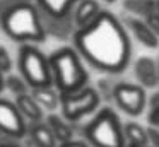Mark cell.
Wrapping results in <instances>:
<instances>
[{"label":"cell","mask_w":159,"mask_h":147,"mask_svg":"<svg viewBox=\"0 0 159 147\" xmlns=\"http://www.w3.org/2000/svg\"><path fill=\"white\" fill-rule=\"evenodd\" d=\"M74 44L86 62L108 74H120L130 62L132 44L127 26L104 10L91 24L75 31Z\"/></svg>","instance_id":"1"},{"label":"cell","mask_w":159,"mask_h":147,"mask_svg":"<svg viewBox=\"0 0 159 147\" xmlns=\"http://www.w3.org/2000/svg\"><path fill=\"white\" fill-rule=\"evenodd\" d=\"M0 26L9 38L21 43H41L46 38L41 10L29 0L12 3L0 16Z\"/></svg>","instance_id":"2"},{"label":"cell","mask_w":159,"mask_h":147,"mask_svg":"<svg viewBox=\"0 0 159 147\" xmlns=\"http://www.w3.org/2000/svg\"><path fill=\"white\" fill-rule=\"evenodd\" d=\"M53 84L60 94H70L86 85L87 75L82 63V57L75 48L63 46L50 55Z\"/></svg>","instance_id":"3"},{"label":"cell","mask_w":159,"mask_h":147,"mask_svg":"<svg viewBox=\"0 0 159 147\" xmlns=\"http://www.w3.org/2000/svg\"><path fill=\"white\" fill-rule=\"evenodd\" d=\"M84 135L93 147H128L123 125L111 108H103L86 126Z\"/></svg>","instance_id":"4"},{"label":"cell","mask_w":159,"mask_h":147,"mask_svg":"<svg viewBox=\"0 0 159 147\" xmlns=\"http://www.w3.org/2000/svg\"><path fill=\"white\" fill-rule=\"evenodd\" d=\"M19 72L31 89L53 85L50 58L33 44H22L19 48Z\"/></svg>","instance_id":"5"},{"label":"cell","mask_w":159,"mask_h":147,"mask_svg":"<svg viewBox=\"0 0 159 147\" xmlns=\"http://www.w3.org/2000/svg\"><path fill=\"white\" fill-rule=\"evenodd\" d=\"M99 101V92L94 87H87V85L70 94H60L62 116H65L69 122H77L89 113L96 111Z\"/></svg>","instance_id":"6"},{"label":"cell","mask_w":159,"mask_h":147,"mask_svg":"<svg viewBox=\"0 0 159 147\" xmlns=\"http://www.w3.org/2000/svg\"><path fill=\"white\" fill-rule=\"evenodd\" d=\"M111 96H113L118 108L130 116H139L144 111L145 103H147L144 85H137V84L120 82L113 87Z\"/></svg>","instance_id":"7"},{"label":"cell","mask_w":159,"mask_h":147,"mask_svg":"<svg viewBox=\"0 0 159 147\" xmlns=\"http://www.w3.org/2000/svg\"><path fill=\"white\" fill-rule=\"evenodd\" d=\"M0 132L14 139H21L28 132L24 115L19 111L17 104L2 98H0Z\"/></svg>","instance_id":"8"},{"label":"cell","mask_w":159,"mask_h":147,"mask_svg":"<svg viewBox=\"0 0 159 147\" xmlns=\"http://www.w3.org/2000/svg\"><path fill=\"white\" fill-rule=\"evenodd\" d=\"M127 29L135 36V39L145 48H157L159 46V36L154 33L151 26L145 22V19L140 17H128L127 19Z\"/></svg>","instance_id":"9"},{"label":"cell","mask_w":159,"mask_h":147,"mask_svg":"<svg viewBox=\"0 0 159 147\" xmlns=\"http://www.w3.org/2000/svg\"><path fill=\"white\" fill-rule=\"evenodd\" d=\"M135 77L144 87H156L159 84V68L152 58L142 57L135 63Z\"/></svg>","instance_id":"10"},{"label":"cell","mask_w":159,"mask_h":147,"mask_svg":"<svg viewBox=\"0 0 159 147\" xmlns=\"http://www.w3.org/2000/svg\"><path fill=\"white\" fill-rule=\"evenodd\" d=\"M99 14H101V7L98 3V0H80L72 10V17L77 29L91 24Z\"/></svg>","instance_id":"11"},{"label":"cell","mask_w":159,"mask_h":147,"mask_svg":"<svg viewBox=\"0 0 159 147\" xmlns=\"http://www.w3.org/2000/svg\"><path fill=\"white\" fill-rule=\"evenodd\" d=\"M43 14L50 17H67L72 16V10L80 0H36Z\"/></svg>","instance_id":"12"},{"label":"cell","mask_w":159,"mask_h":147,"mask_svg":"<svg viewBox=\"0 0 159 147\" xmlns=\"http://www.w3.org/2000/svg\"><path fill=\"white\" fill-rule=\"evenodd\" d=\"M16 104H17L19 111L24 115V118L31 120L33 123L43 120V108L39 106V103L34 99L33 94H28V92L19 94L17 99H16Z\"/></svg>","instance_id":"13"},{"label":"cell","mask_w":159,"mask_h":147,"mask_svg":"<svg viewBox=\"0 0 159 147\" xmlns=\"http://www.w3.org/2000/svg\"><path fill=\"white\" fill-rule=\"evenodd\" d=\"M46 123H48V126L52 128L55 139L58 140L60 144L74 140V128L70 126L69 120H67L65 116H58V115H53L52 113V115H48V118H46Z\"/></svg>","instance_id":"14"},{"label":"cell","mask_w":159,"mask_h":147,"mask_svg":"<svg viewBox=\"0 0 159 147\" xmlns=\"http://www.w3.org/2000/svg\"><path fill=\"white\" fill-rule=\"evenodd\" d=\"M29 139H33L39 147H57V142H58L53 135L52 128L48 126V123H43V122H34L31 125Z\"/></svg>","instance_id":"15"},{"label":"cell","mask_w":159,"mask_h":147,"mask_svg":"<svg viewBox=\"0 0 159 147\" xmlns=\"http://www.w3.org/2000/svg\"><path fill=\"white\" fill-rule=\"evenodd\" d=\"M34 99L39 103V106L50 111H55L60 106V92H57L52 85H45V87H34L31 92Z\"/></svg>","instance_id":"16"},{"label":"cell","mask_w":159,"mask_h":147,"mask_svg":"<svg viewBox=\"0 0 159 147\" xmlns=\"http://www.w3.org/2000/svg\"><path fill=\"white\" fill-rule=\"evenodd\" d=\"M125 139L128 145H147L149 144V132L137 122H128L123 125Z\"/></svg>","instance_id":"17"},{"label":"cell","mask_w":159,"mask_h":147,"mask_svg":"<svg viewBox=\"0 0 159 147\" xmlns=\"http://www.w3.org/2000/svg\"><path fill=\"white\" fill-rule=\"evenodd\" d=\"M123 5H125V9L130 10L135 17H145L147 12L151 10L152 0H125Z\"/></svg>","instance_id":"18"},{"label":"cell","mask_w":159,"mask_h":147,"mask_svg":"<svg viewBox=\"0 0 159 147\" xmlns=\"http://www.w3.org/2000/svg\"><path fill=\"white\" fill-rule=\"evenodd\" d=\"M5 85H7V87L11 89L16 96L28 92V87H29V84L24 80L22 75H21V77H17V75H9V77L5 79Z\"/></svg>","instance_id":"19"},{"label":"cell","mask_w":159,"mask_h":147,"mask_svg":"<svg viewBox=\"0 0 159 147\" xmlns=\"http://www.w3.org/2000/svg\"><path fill=\"white\" fill-rule=\"evenodd\" d=\"M145 19V22L149 24V26L152 27V29H154V33L157 34L159 36V14L156 12L154 10V0H152V5H151V10H149L147 12V16L144 17Z\"/></svg>","instance_id":"20"},{"label":"cell","mask_w":159,"mask_h":147,"mask_svg":"<svg viewBox=\"0 0 159 147\" xmlns=\"http://www.w3.org/2000/svg\"><path fill=\"white\" fill-rule=\"evenodd\" d=\"M12 68V58L9 55V51L4 46H0V72L5 74V72H11Z\"/></svg>","instance_id":"21"},{"label":"cell","mask_w":159,"mask_h":147,"mask_svg":"<svg viewBox=\"0 0 159 147\" xmlns=\"http://www.w3.org/2000/svg\"><path fill=\"white\" fill-rule=\"evenodd\" d=\"M149 123H151V126H157L159 128V104H154L151 109V113H149Z\"/></svg>","instance_id":"22"},{"label":"cell","mask_w":159,"mask_h":147,"mask_svg":"<svg viewBox=\"0 0 159 147\" xmlns=\"http://www.w3.org/2000/svg\"><path fill=\"white\" fill-rule=\"evenodd\" d=\"M147 132H149V142L152 144V147H159V128L151 126Z\"/></svg>","instance_id":"23"},{"label":"cell","mask_w":159,"mask_h":147,"mask_svg":"<svg viewBox=\"0 0 159 147\" xmlns=\"http://www.w3.org/2000/svg\"><path fill=\"white\" fill-rule=\"evenodd\" d=\"M60 147H89V145L82 140H69V142L60 144Z\"/></svg>","instance_id":"24"},{"label":"cell","mask_w":159,"mask_h":147,"mask_svg":"<svg viewBox=\"0 0 159 147\" xmlns=\"http://www.w3.org/2000/svg\"><path fill=\"white\" fill-rule=\"evenodd\" d=\"M5 87V79H4V74L0 72V92H2V89Z\"/></svg>","instance_id":"25"},{"label":"cell","mask_w":159,"mask_h":147,"mask_svg":"<svg viewBox=\"0 0 159 147\" xmlns=\"http://www.w3.org/2000/svg\"><path fill=\"white\" fill-rule=\"evenodd\" d=\"M28 147H39V145H38V144H36L33 139H29V140H28Z\"/></svg>","instance_id":"26"},{"label":"cell","mask_w":159,"mask_h":147,"mask_svg":"<svg viewBox=\"0 0 159 147\" xmlns=\"http://www.w3.org/2000/svg\"><path fill=\"white\" fill-rule=\"evenodd\" d=\"M154 10L159 14V0H154Z\"/></svg>","instance_id":"27"},{"label":"cell","mask_w":159,"mask_h":147,"mask_svg":"<svg viewBox=\"0 0 159 147\" xmlns=\"http://www.w3.org/2000/svg\"><path fill=\"white\" fill-rule=\"evenodd\" d=\"M0 147H19V145H16V144H2Z\"/></svg>","instance_id":"28"},{"label":"cell","mask_w":159,"mask_h":147,"mask_svg":"<svg viewBox=\"0 0 159 147\" xmlns=\"http://www.w3.org/2000/svg\"><path fill=\"white\" fill-rule=\"evenodd\" d=\"M9 2H12V3H21V2H28V0H9Z\"/></svg>","instance_id":"29"},{"label":"cell","mask_w":159,"mask_h":147,"mask_svg":"<svg viewBox=\"0 0 159 147\" xmlns=\"http://www.w3.org/2000/svg\"><path fill=\"white\" fill-rule=\"evenodd\" d=\"M128 147H149V145H128Z\"/></svg>","instance_id":"30"},{"label":"cell","mask_w":159,"mask_h":147,"mask_svg":"<svg viewBox=\"0 0 159 147\" xmlns=\"http://www.w3.org/2000/svg\"><path fill=\"white\" fill-rule=\"evenodd\" d=\"M104 2H108V3H113V2H115V0H104Z\"/></svg>","instance_id":"31"},{"label":"cell","mask_w":159,"mask_h":147,"mask_svg":"<svg viewBox=\"0 0 159 147\" xmlns=\"http://www.w3.org/2000/svg\"><path fill=\"white\" fill-rule=\"evenodd\" d=\"M157 68H159V65H157Z\"/></svg>","instance_id":"32"}]
</instances>
